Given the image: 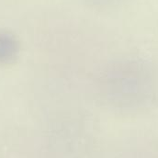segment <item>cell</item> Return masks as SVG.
I'll list each match as a JSON object with an SVG mask.
<instances>
[{"mask_svg": "<svg viewBox=\"0 0 158 158\" xmlns=\"http://www.w3.org/2000/svg\"><path fill=\"white\" fill-rule=\"evenodd\" d=\"M15 47L12 43V40L2 38L0 40V58H10L14 54Z\"/></svg>", "mask_w": 158, "mask_h": 158, "instance_id": "2", "label": "cell"}, {"mask_svg": "<svg viewBox=\"0 0 158 158\" xmlns=\"http://www.w3.org/2000/svg\"><path fill=\"white\" fill-rule=\"evenodd\" d=\"M98 88L101 99L114 109H144L157 98L158 74L144 60L125 58L105 68L98 77Z\"/></svg>", "mask_w": 158, "mask_h": 158, "instance_id": "1", "label": "cell"}]
</instances>
